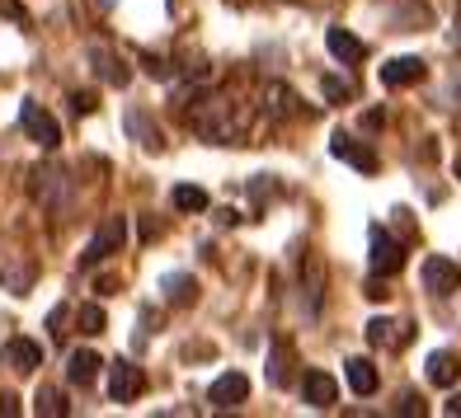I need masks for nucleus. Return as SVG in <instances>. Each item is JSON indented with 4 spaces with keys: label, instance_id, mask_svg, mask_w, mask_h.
I'll return each instance as SVG.
<instances>
[{
    "label": "nucleus",
    "instance_id": "nucleus-7",
    "mask_svg": "<svg viewBox=\"0 0 461 418\" xmlns=\"http://www.w3.org/2000/svg\"><path fill=\"white\" fill-rule=\"evenodd\" d=\"M0 362H5L10 371H19V376H29V371L43 367V348H38L33 339H5L0 343Z\"/></svg>",
    "mask_w": 461,
    "mask_h": 418
},
{
    "label": "nucleus",
    "instance_id": "nucleus-27",
    "mask_svg": "<svg viewBox=\"0 0 461 418\" xmlns=\"http://www.w3.org/2000/svg\"><path fill=\"white\" fill-rule=\"evenodd\" d=\"M95 109H99V99H95L90 90H76V94H71V113H76V118H90Z\"/></svg>",
    "mask_w": 461,
    "mask_h": 418
},
{
    "label": "nucleus",
    "instance_id": "nucleus-17",
    "mask_svg": "<svg viewBox=\"0 0 461 418\" xmlns=\"http://www.w3.org/2000/svg\"><path fill=\"white\" fill-rule=\"evenodd\" d=\"M99 367H104V362H99V352H90V348H86V352H71V362H67V381L86 390V386L95 381V376H99Z\"/></svg>",
    "mask_w": 461,
    "mask_h": 418
},
{
    "label": "nucleus",
    "instance_id": "nucleus-25",
    "mask_svg": "<svg viewBox=\"0 0 461 418\" xmlns=\"http://www.w3.org/2000/svg\"><path fill=\"white\" fill-rule=\"evenodd\" d=\"M29 282H33V268H10V273H0V287H10L14 297H24Z\"/></svg>",
    "mask_w": 461,
    "mask_h": 418
},
{
    "label": "nucleus",
    "instance_id": "nucleus-3",
    "mask_svg": "<svg viewBox=\"0 0 461 418\" xmlns=\"http://www.w3.org/2000/svg\"><path fill=\"white\" fill-rule=\"evenodd\" d=\"M19 128H24L43 151H57L61 146V128H57V118L43 109V103H33V99H24V109H19Z\"/></svg>",
    "mask_w": 461,
    "mask_h": 418
},
{
    "label": "nucleus",
    "instance_id": "nucleus-16",
    "mask_svg": "<svg viewBox=\"0 0 461 418\" xmlns=\"http://www.w3.org/2000/svg\"><path fill=\"white\" fill-rule=\"evenodd\" d=\"M456 376H461V358H456V352H447V348L443 352H429V381L433 386L447 390V386H456Z\"/></svg>",
    "mask_w": 461,
    "mask_h": 418
},
{
    "label": "nucleus",
    "instance_id": "nucleus-2",
    "mask_svg": "<svg viewBox=\"0 0 461 418\" xmlns=\"http://www.w3.org/2000/svg\"><path fill=\"white\" fill-rule=\"evenodd\" d=\"M122 245H128V217H109V221H104L99 231L90 236V245H86V254H80V268H86V273H90V268H99V263H109V259L118 254Z\"/></svg>",
    "mask_w": 461,
    "mask_h": 418
},
{
    "label": "nucleus",
    "instance_id": "nucleus-15",
    "mask_svg": "<svg viewBox=\"0 0 461 418\" xmlns=\"http://www.w3.org/2000/svg\"><path fill=\"white\" fill-rule=\"evenodd\" d=\"M264 109H268V113H278V118H302V113H306V109H302V99L292 94L287 85H278V80L264 90Z\"/></svg>",
    "mask_w": 461,
    "mask_h": 418
},
{
    "label": "nucleus",
    "instance_id": "nucleus-8",
    "mask_svg": "<svg viewBox=\"0 0 461 418\" xmlns=\"http://www.w3.org/2000/svg\"><path fill=\"white\" fill-rule=\"evenodd\" d=\"M424 287L433 291V297H452V291L461 287V268L452 259H443V254L424 259Z\"/></svg>",
    "mask_w": 461,
    "mask_h": 418
},
{
    "label": "nucleus",
    "instance_id": "nucleus-26",
    "mask_svg": "<svg viewBox=\"0 0 461 418\" xmlns=\"http://www.w3.org/2000/svg\"><path fill=\"white\" fill-rule=\"evenodd\" d=\"M395 418H424V400H419L414 390H405L401 400H395Z\"/></svg>",
    "mask_w": 461,
    "mask_h": 418
},
{
    "label": "nucleus",
    "instance_id": "nucleus-10",
    "mask_svg": "<svg viewBox=\"0 0 461 418\" xmlns=\"http://www.w3.org/2000/svg\"><path fill=\"white\" fill-rule=\"evenodd\" d=\"M414 339V325H401V320H386V316H376L367 320V343L372 348H405Z\"/></svg>",
    "mask_w": 461,
    "mask_h": 418
},
{
    "label": "nucleus",
    "instance_id": "nucleus-12",
    "mask_svg": "<svg viewBox=\"0 0 461 418\" xmlns=\"http://www.w3.org/2000/svg\"><path fill=\"white\" fill-rule=\"evenodd\" d=\"M245 395H249V381L240 371H226V376H217L212 386H207V400H212L217 409H236V405H245Z\"/></svg>",
    "mask_w": 461,
    "mask_h": 418
},
{
    "label": "nucleus",
    "instance_id": "nucleus-23",
    "mask_svg": "<svg viewBox=\"0 0 461 418\" xmlns=\"http://www.w3.org/2000/svg\"><path fill=\"white\" fill-rule=\"evenodd\" d=\"M170 202L179 207V212H207V193L198 183H179L175 193H170Z\"/></svg>",
    "mask_w": 461,
    "mask_h": 418
},
{
    "label": "nucleus",
    "instance_id": "nucleus-6",
    "mask_svg": "<svg viewBox=\"0 0 461 418\" xmlns=\"http://www.w3.org/2000/svg\"><path fill=\"white\" fill-rule=\"evenodd\" d=\"M109 395H113V405H132V400H141L146 395V371L137 367V362H113V371H109Z\"/></svg>",
    "mask_w": 461,
    "mask_h": 418
},
{
    "label": "nucleus",
    "instance_id": "nucleus-5",
    "mask_svg": "<svg viewBox=\"0 0 461 418\" xmlns=\"http://www.w3.org/2000/svg\"><path fill=\"white\" fill-rule=\"evenodd\" d=\"M330 156L344 160V165H353L358 174H376V170H382V160H376L372 146H367L363 137H348V132H339V137L330 141Z\"/></svg>",
    "mask_w": 461,
    "mask_h": 418
},
{
    "label": "nucleus",
    "instance_id": "nucleus-9",
    "mask_svg": "<svg viewBox=\"0 0 461 418\" xmlns=\"http://www.w3.org/2000/svg\"><path fill=\"white\" fill-rule=\"evenodd\" d=\"M302 400L311 409H334V400H339V381H334L330 371H306L302 376Z\"/></svg>",
    "mask_w": 461,
    "mask_h": 418
},
{
    "label": "nucleus",
    "instance_id": "nucleus-1",
    "mask_svg": "<svg viewBox=\"0 0 461 418\" xmlns=\"http://www.w3.org/2000/svg\"><path fill=\"white\" fill-rule=\"evenodd\" d=\"M184 122L194 128L203 141L212 146H245L249 141V103H236L230 94H217V90H198L194 94V109H184Z\"/></svg>",
    "mask_w": 461,
    "mask_h": 418
},
{
    "label": "nucleus",
    "instance_id": "nucleus-32",
    "mask_svg": "<svg viewBox=\"0 0 461 418\" xmlns=\"http://www.w3.org/2000/svg\"><path fill=\"white\" fill-rule=\"evenodd\" d=\"M443 414H447V418H461V395H452V400L443 405Z\"/></svg>",
    "mask_w": 461,
    "mask_h": 418
},
{
    "label": "nucleus",
    "instance_id": "nucleus-20",
    "mask_svg": "<svg viewBox=\"0 0 461 418\" xmlns=\"http://www.w3.org/2000/svg\"><path fill=\"white\" fill-rule=\"evenodd\" d=\"M33 414H38V418H67L71 405H67V395H61L57 386H38V395H33Z\"/></svg>",
    "mask_w": 461,
    "mask_h": 418
},
{
    "label": "nucleus",
    "instance_id": "nucleus-22",
    "mask_svg": "<svg viewBox=\"0 0 461 418\" xmlns=\"http://www.w3.org/2000/svg\"><path fill=\"white\" fill-rule=\"evenodd\" d=\"M128 132H132V137L146 146V151H160V146H165V141H160V128H151L141 109H132V113H128Z\"/></svg>",
    "mask_w": 461,
    "mask_h": 418
},
{
    "label": "nucleus",
    "instance_id": "nucleus-31",
    "mask_svg": "<svg viewBox=\"0 0 461 418\" xmlns=\"http://www.w3.org/2000/svg\"><path fill=\"white\" fill-rule=\"evenodd\" d=\"M0 14H10V19H29V14H24V5H19V0H0Z\"/></svg>",
    "mask_w": 461,
    "mask_h": 418
},
{
    "label": "nucleus",
    "instance_id": "nucleus-29",
    "mask_svg": "<svg viewBox=\"0 0 461 418\" xmlns=\"http://www.w3.org/2000/svg\"><path fill=\"white\" fill-rule=\"evenodd\" d=\"M67 316H71L67 306H57L52 316H48V329H52V339H67V329H61V325H67Z\"/></svg>",
    "mask_w": 461,
    "mask_h": 418
},
{
    "label": "nucleus",
    "instance_id": "nucleus-19",
    "mask_svg": "<svg viewBox=\"0 0 461 418\" xmlns=\"http://www.w3.org/2000/svg\"><path fill=\"white\" fill-rule=\"evenodd\" d=\"M160 287H165V301H170V306L198 301V282H194V273H165Z\"/></svg>",
    "mask_w": 461,
    "mask_h": 418
},
{
    "label": "nucleus",
    "instance_id": "nucleus-33",
    "mask_svg": "<svg viewBox=\"0 0 461 418\" xmlns=\"http://www.w3.org/2000/svg\"><path fill=\"white\" fill-rule=\"evenodd\" d=\"M452 43L461 48V5H456V33H452Z\"/></svg>",
    "mask_w": 461,
    "mask_h": 418
},
{
    "label": "nucleus",
    "instance_id": "nucleus-14",
    "mask_svg": "<svg viewBox=\"0 0 461 418\" xmlns=\"http://www.w3.org/2000/svg\"><path fill=\"white\" fill-rule=\"evenodd\" d=\"M325 48L339 57V61H348V67L367 57V43H363V38H353L344 24H330V29H325Z\"/></svg>",
    "mask_w": 461,
    "mask_h": 418
},
{
    "label": "nucleus",
    "instance_id": "nucleus-35",
    "mask_svg": "<svg viewBox=\"0 0 461 418\" xmlns=\"http://www.w3.org/2000/svg\"><path fill=\"white\" fill-rule=\"evenodd\" d=\"M287 5H297V0H287Z\"/></svg>",
    "mask_w": 461,
    "mask_h": 418
},
{
    "label": "nucleus",
    "instance_id": "nucleus-18",
    "mask_svg": "<svg viewBox=\"0 0 461 418\" xmlns=\"http://www.w3.org/2000/svg\"><path fill=\"white\" fill-rule=\"evenodd\" d=\"M344 381H348L353 395H372L376 390V367L367 358H348L344 362Z\"/></svg>",
    "mask_w": 461,
    "mask_h": 418
},
{
    "label": "nucleus",
    "instance_id": "nucleus-30",
    "mask_svg": "<svg viewBox=\"0 0 461 418\" xmlns=\"http://www.w3.org/2000/svg\"><path fill=\"white\" fill-rule=\"evenodd\" d=\"M14 414H19V400L10 390H0V418H14Z\"/></svg>",
    "mask_w": 461,
    "mask_h": 418
},
{
    "label": "nucleus",
    "instance_id": "nucleus-21",
    "mask_svg": "<svg viewBox=\"0 0 461 418\" xmlns=\"http://www.w3.org/2000/svg\"><path fill=\"white\" fill-rule=\"evenodd\" d=\"M268 386H292V343H274L268 352Z\"/></svg>",
    "mask_w": 461,
    "mask_h": 418
},
{
    "label": "nucleus",
    "instance_id": "nucleus-11",
    "mask_svg": "<svg viewBox=\"0 0 461 418\" xmlns=\"http://www.w3.org/2000/svg\"><path fill=\"white\" fill-rule=\"evenodd\" d=\"M429 76V67L419 57H391L386 67H382V85L391 90H405V85H419V80Z\"/></svg>",
    "mask_w": 461,
    "mask_h": 418
},
{
    "label": "nucleus",
    "instance_id": "nucleus-4",
    "mask_svg": "<svg viewBox=\"0 0 461 418\" xmlns=\"http://www.w3.org/2000/svg\"><path fill=\"white\" fill-rule=\"evenodd\" d=\"M367 254H372V268H376L382 278H391V273H401V268H405V245L395 240L391 231H382V226H372Z\"/></svg>",
    "mask_w": 461,
    "mask_h": 418
},
{
    "label": "nucleus",
    "instance_id": "nucleus-34",
    "mask_svg": "<svg viewBox=\"0 0 461 418\" xmlns=\"http://www.w3.org/2000/svg\"><path fill=\"white\" fill-rule=\"evenodd\" d=\"M456 179H461V160H456Z\"/></svg>",
    "mask_w": 461,
    "mask_h": 418
},
{
    "label": "nucleus",
    "instance_id": "nucleus-13",
    "mask_svg": "<svg viewBox=\"0 0 461 418\" xmlns=\"http://www.w3.org/2000/svg\"><path fill=\"white\" fill-rule=\"evenodd\" d=\"M90 61H95V71H99L104 85H118V90H122V85L132 80V67H128L118 52H109V48H90Z\"/></svg>",
    "mask_w": 461,
    "mask_h": 418
},
{
    "label": "nucleus",
    "instance_id": "nucleus-28",
    "mask_svg": "<svg viewBox=\"0 0 461 418\" xmlns=\"http://www.w3.org/2000/svg\"><path fill=\"white\" fill-rule=\"evenodd\" d=\"M325 99L330 103H344V99H353V85H348V80H339V76H330L325 80Z\"/></svg>",
    "mask_w": 461,
    "mask_h": 418
},
{
    "label": "nucleus",
    "instance_id": "nucleus-24",
    "mask_svg": "<svg viewBox=\"0 0 461 418\" xmlns=\"http://www.w3.org/2000/svg\"><path fill=\"white\" fill-rule=\"evenodd\" d=\"M76 325H80V334H104V329H109V320H104V310L95 301H86L76 310Z\"/></svg>",
    "mask_w": 461,
    "mask_h": 418
}]
</instances>
